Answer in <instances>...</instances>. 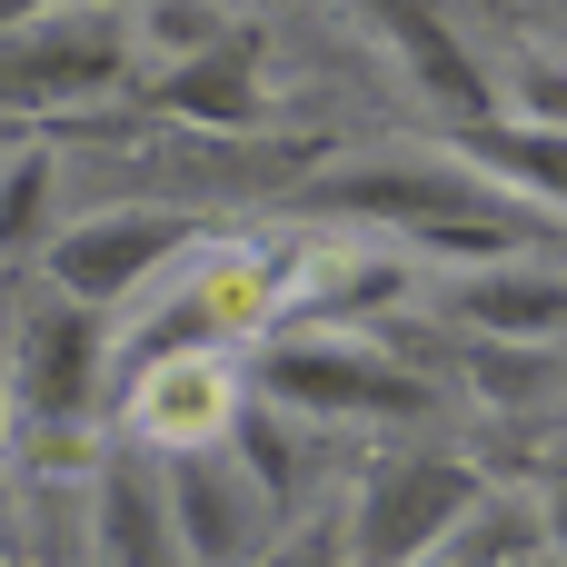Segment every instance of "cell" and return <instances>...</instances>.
Wrapping results in <instances>:
<instances>
[{
  "label": "cell",
  "mask_w": 567,
  "mask_h": 567,
  "mask_svg": "<svg viewBox=\"0 0 567 567\" xmlns=\"http://www.w3.org/2000/svg\"><path fill=\"white\" fill-rule=\"evenodd\" d=\"M10 349V439L40 458H80L90 429H110V389H120V329L100 309H70L50 289H30L0 319Z\"/></svg>",
  "instance_id": "cell-1"
},
{
  "label": "cell",
  "mask_w": 567,
  "mask_h": 567,
  "mask_svg": "<svg viewBox=\"0 0 567 567\" xmlns=\"http://www.w3.org/2000/svg\"><path fill=\"white\" fill-rule=\"evenodd\" d=\"M249 399H269L279 419L299 429H399V419H429L439 389L419 369H399L369 329H279L249 349Z\"/></svg>",
  "instance_id": "cell-2"
},
{
  "label": "cell",
  "mask_w": 567,
  "mask_h": 567,
  "mask_svg": "<svg viewBox=\"0 0 567 567\" xmlns=\"http://www.w3.org/2000/svg\"><path fill=\"white\" fill-rule=\"evenodd\" d=\"M209 229H219V219H199L189 199H100V209H70L60 239L40 249V289L70 299V309L120 319V309H140Z\"/></svg>",
  "instance_id": "cell-3"
},
{
  "label": "cell",
  "mask_w": 567,
  "mask_h": 567,
  "mask_svg": "<svg viewBox=\"0 0 567 567\" xmlns=\"http://www.w3.org/2000/svg\"><path fill=\"white\" fill-rule=\"evenodd\" d=\"M488 478L468 458H439V449H399L389 468H369V488L349 498V567H429L468 518H478Z\"/></svg>",
  "instance_id": "cell-4"
},
{
  "label": "cell",
  "mask_w": 567,
  "mask_h": 567,
  "mask_svg": "<svg viewBox=\"0 0 567 567\" xmlns=\"http://www.w3.org/2000/svg\"><path fill=\"white\" fill-rule=\"evenodd\" d=\"M140 80L130 10H40L0 30V110H80Z\"/></svg>",
  "instance_id": "cell-5"
},
{
  "label": "cell",
  "mask_w": 567,
  "mask_h": 567,
  "mask_svg": "<svg viewBox=\"0 0 567 567\" xmlns=\"http://www.w3.org/2000/svg\"><path fill=\"white\" fill-rule=\"evenodd\" d=\"M239 409H249V359L189 349V359H150L110 389V439H130L150 458H189V449H229Z\"/></svg>",
  "instance_id": "cell-6"
},
{
  "label": "cell",
  "mask_w": 567,
  "mask_h": 567,
  "mask_svg": "<svg viewBox=\"0 0 567 567\" xmlns=\"http://www.w3.org/2000/svg\"><path fill=\"white\" fill-rule=\"evenodd\" d=\"M169 508H179V558L189 567H259L269 538H279V498L229 449L169 458Z\"/></svg>",
  "instance_id": "cell-7"
},
{
  "label": "cell",
  "mask_w": 567,
  "mask_h": 567,
  "mask_svg": "<svg viewBox=\"0 0 567 567\" xmlns=\"http://www.w3.org/2000/svg\"><path fill=\"white\" fill-rule=\"evenodd\" d=\"M429 309L458 339H498V349H558L567 339V269L548 259H498V269H449L429 289Z\"/></svg>",
  "instance_id": "cell-8"
},
{
  "label": "cell",
  "mask_w": 567,
  "mask_h": 567,
  "mask_svg": "<svg viewBox=\"0 0 567 567\" xmlns=\"http://www.w3.org/2000/svg\"><path fill=\"white\" fill-rule=\"evenodd\" d=\"M90 548L100 567H189L179 558V508H169V458L110 439L90 458Z\"/></svg>",
  "instance_id": "cell-9"
},
{
  "label": "cell",
  "mask_w": 567,
  "mask_h": 567,
  "mask_svg": "<svg viewBox=\"0 0 567 567\" xmlns=\"http://www.w3.org/2000/svg\"><path fill=\"white\" fill-rule=\"evenodd\" d=\"M140 110L189 130V140H239V130H269V80H259V40H219L209 60H179V70H150L140 80Z\"/></svg>",
  "instance_id": "cell-10"
},
{
  "label": "cell",
  "mask_w": 567,
  "mask_h": 567,
  "mask_svg": "<svg viewBox=\"0 0 567 567\" xmlns=\"http://www.w3.org/2000/svg\"><path fill=\"white\" fill-rule=\"evenodd\" d=\"M369 30L399 50V70L419 80V100H439L458 130H488V120H498V80L478 70V50L449 30L439 0H369Z\"/></svg>",
  "instance_id": "cell-11"
},
{
  "label": "cell",
  "mask_w": 567,
  "mask_h": 567,
  "mask_svg": "<svg viewBox=\"0 0 567 567\" xmlns=\"http://www.w3.org/2000/svg\"><path fill=\"white\" fill-rule=\"evenodd\" d=\"M458 159H468L478 179H498L508 199L567 219V140L558 130H508V120H488V130H458Z\"/></svg>",
  "instance_id": "cell-12"
},
{
  "label": "cell",
  "mask_w": 567,
  "mask_h": 567,
  "mask_svg": "<svg viewBox=\"0 0 567 567\" xmlns=\"http://www.w3.org/2000/svg\"><path fill=\"white\" fill-rule=\"evenodd\" d=\"M60 150L50 140H20L0 159V279L10 269H40V249L60 239Z\"/></svg>",
  "instance_id": "cell-13"
},
{
  "label": "cell",
  "mask_w": 567,
  "mask_h": 567,
  "mask_svg": "<svg viewBox=\"0 0 567 567\" xmlns=\"http://www.w3.org/2000/svg\"><path fill=\"white\" fill-rule=\"evenodd\" d=\"M229 20H239L229 0H140V10H130V40H140V80H150V70H179V60H209L219 40H239Z\"/></svg>",
  "instance_id": "cell-14"
},
{
  "label": "cell",
  "mask_w": 567,
  "mask_h": 567,
  "mask_svg": "<svg viewBox=\"0 0 567 567\" xmlns=\"http://www.w3.org/2000/svg\"><path fill=\"white\" fill-rule=\"evenodd\" d=\"M229 458H239L279 508H299V488H309V429H299V419H279L269 399H249L239 429H229Z\"/></svg>",
  "instance_id": "cell-15"
},
{
  "label": "cell",
  "mask_w": 567,
  "mask_h": 567,
  "mask_svg": "<svg viewBox=\"0 0 567 567\" xmlns=\"http://www.w3.org/2000/svg\"><path fill=\"white\" fill-rule=\"evenodd\" d=\"M498 120H508V130H558L567 140V50H518V60H508Z\"/></svg>",
  "instance_id": "cell-16"
},
{
  "label": "cell",
  "mask_w": 567,
  "mask_h": 567,
  "mask_svg": "<svg viewBox=\"0 0 567 567\" xmlns=\"http://www.w3.org/2000/svg\"><path fill=\"white\" fill-rule=\"evenodd\" d=\"M538 518H548V548L567 558V458L548 468V488H538Z\"/></svg>",
  "instance_id": "cell-17"
},
{
  "label": "cell",
  "mask_w": 567,
  "mask_h": 567,
  "mask_svg": "<svg viewBox=\"0 0 567 567\" xmlns=\"http://www.w3.org/2000/svg\"><path fill=\"white\" fill-rule=\"evenodd\" d=\"M299 567H349V528H339V518L309 528V558H299Z\"/></svg>",
  "instance_id": "cell-18"
},
{
  "label": "cell",
  "mask_w": 567,
  "mask_h": 567,
  "mask_svg": "<svg viewBox=\"0 0 567 567\" xmlns=\"http://www.w3.org/2000/svg\"><path fill=\"white\" fill-rule=\"evenodd\" d=\"M429 567H439V558H429Z\"/></svg>",
  "instance_id": "cell-19"
}]
</instances>
